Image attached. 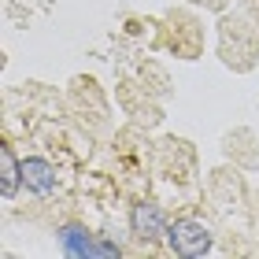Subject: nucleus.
<instances>
[{"label":"nucleus","instance_id":"obj_1","mask_svg":"<svg viewBox=\"0 0 259 259\" xmlns=\"http://www.w3.org/2000/svg\"><path fill=\"white\" fill-rule=\"evenodd\" d=\"M167 241H170V248L178 252V255H207L211 252V233L204 222H193V219H178L174 226L167 230Z\"/></svg>","mask_w":259,"mask_h":259},{"label":"nucleus","instance_id":"obj_2","mask_svg":"<svg viewBox=\"0 0 259 259\" xmlns=\"http://www.w3.org/2000/svg\"><path fill=\"white\" fill-rule=\"evenodd\" d=\"M130 226H134V233L141 241H156L163 237L170 226H167V215L156 207V204H137L134 207V215H130Z\"/></svg>","mask_w":259,"mask_h":259},{"label":"nucleus","instance_id":"obj_3","mask_svg":"<svg viewBox=\"0 0 259 259\" xmlns=\"http://www.w3.org/2000/svg\"><path fill=\"white\" fill-rule=\"evenodd\" d=\"M22 182H26V189L45 196L56 189V170L45 159H22Z\"/></svg>","mask_w":259,"mask_h":259},{"label":"nucleus","instance_id":"obj_4","mask_svg":"<svg viewBox=\"0 0 259 259\" xmlns=\"http://www.w3.org/2000/svg\"><path fill=\"white\" fill-rule=\"evenodd\" d=\"M19 182H22V163L15 159V152L8 145H0V193H4V200L15 196Z\"/></svg>","mask_w":259,"mask_h":259},{"label":"nucleus","instance_id":"obj_5","mask_svg":"<svg viewBox=\"0 0 259 259\" xmlns=\"http://www.w3.org/2000/svg\"><path fill=\"white\" fill-rule=\"evenodd\" d=\"M63 248H67V255H97V244H93L89 233L78 230V226L63 230Z\"/></svg>","mask_w":259,"mask_h":259}]
</instances>
